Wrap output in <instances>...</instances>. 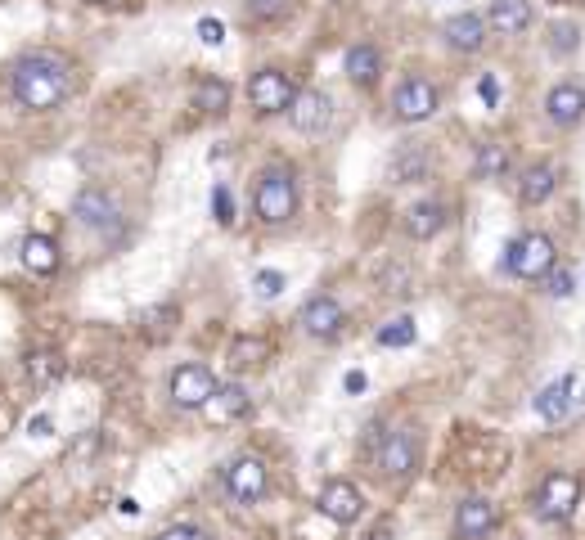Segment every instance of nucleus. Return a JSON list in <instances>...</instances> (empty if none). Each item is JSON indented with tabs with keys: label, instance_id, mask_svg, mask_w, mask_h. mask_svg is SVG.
<instances>
[{
	"label": "nucleus",
	"instance_id": "obj_15",
	"mask_svg": "<svg viewBox=\"0 0 585 540\" xmlns=\"http://www.w3.org/2000/svg\"><path fill=\"white\" fill-rule=\"evenodd\" d=\"M342 324H347V315H342L338 297H311V302L302 306V329L311 333V338H333Z\"/></svg>",
	"mask_w": 585,
	"mask_h": 540
},
{
	"label": "nucleus",
	"instance_id": "obj_31",
	"mask_svg": "<svg viewBox=\"0 0 585 540\" xmlns=\"http://www.w3.org/2000/svg\"><path fill=\"white\" fill-rule=\"evenodd\" d=\"M288 9H293V0H243L248 23H275V18L288 14Z\"/></svg>",
	"mask_w": 585,
	"mask_h": 540
},
{
	"label": "nucleus",
	"instance_id": "obj_28",
	"mask_svg": "<svg viewBox=\"0 0 585 540\" xmlns=\"http://www.w3.org/2000/svg\"><path fill=\"white\" fill-rule=\"evenodd\" d=\"M549 54H558V59H567V54H576V45H581V27L576 23H549Z\"/></svg>",
	"mask_w": 585,
	"mask_h": 540
},
{
	"label": "nucleus",
	"instance_id": "obj_35",
	"mask_svg": "<svg viewBox=\"0 0 585 540\" xmlns=\"http://www.w3.org/2000/svg\"><path fill=\"white\" fill-rule=\"evenodd\" d=\"M212 216H216L221 225H230V221H234V198H230V189H225V185H216V189H212Z\"/></svg>",
	"mask_w": 585,
	"mask_h": 540
},
{
	"label": "nucleus",
	"instance_id": "obj_36",
	"mask_svg": "<svg viewBox=\"0 0 585 540\" xmlns=\"http://www.w3.org/2000/svg\"><path fill=\"white\" fill-rule=\"evenodd\" d=\"M158 540H207V531H198V527H185V522H180V527H167V531H162Z\"/></svg>",
	"mask_w": 585,
	"mask_h": 540
},
{
	"label": "nucleus",
	"instance_id": "obj_7",
	"mask_svg": "<svg viewBox=\"0 0 585 540\" xmlns=\"http://www.w3.org/2000/svg\"><path fill=\"white\" fill-rule=\"evenodd\" d=\"M216 396V374L207 365H180L171 369V401L180 410H203Z\"/></svg>",
	"mask_w": 585,
	"mask_h": 540
},
{
	"label": "nucleus",
	"instance_id": "obj_26",
	"mask_svg": "<svg viewBox=\"0 0 585 540\" xmlns=\"http://www.w3.org/2000/svg\"><path fill=\"white\" fill-rule=\"evenodd\" d=\"M414 338H419L414 315H396V320H387L383 329H378V347H410Z\"/></svg>",
	"mask_w": 585,
	"mask_h": 540
},
{
	"label": "nucleus",
	"instance_id": "obj_34",
	"mask_svg": "<svg viewBox=\"0 0 585 540\" xmlns=\"http://www.w3.org/2000/svg\"><path fill=\"white\" fill-rule=\"evenodd\" d=\"M572 284H576V279H572V270H567V266H554V270L545 275V288H549L554 297H572Z\"/></svg>",
	"mask_w": 585,
	"mask_h": 540
},
{
	"label": "nucleus",
	"instance_id": "obj_39",
	"mask_svg": "<svg viewBox=\"0 0 585 540\" xmlns=\"http://www.w3.org/2000/svg\"><path fill=\"white\" fill-rule=\"evenodd\" d=\"M342 387H347L351 396H356V392H365V374H360V369H351V374L342 378Z\"/></svg>",
	"mask_w": 585,
	"mask_h": 540
},
{
	"label": "nucleus",
	"instance_id": "obj_33",
	"mask_svg": "<svg viewBox=\"0 0 585 540\" xmlns=\"http://www.w3.org/2000/svg\"><path fill=\"white\" fill-rule=\"evenodd\" d=\"M194 32H198V41H203V45H221L225 41V23H221V18H212V14L198 18Z\"/></svg>",
	"mask_w": 585,
	"mask_h": 540
},
{
	"label": "nucleus",
	"instance_id": "obj_6",
	"mask_svg": "<svg viewBox=\"0 0 585 540\" xmlns=\"http://www.w3.org/2000/svg\"><path fill=\"white\" fill-rule=\"evenodd\" d=\"M576 500H581V482L572 473H549L536 491V513L545 522H567L576 513Z\"/></svg>",
	"mask_w": 585,
	"mask_h": 540
},
{
	"label": "nucleus",
	"instance_id": "obj_4",
	"mask_svg": "<svg viewBox=\"0 0 585 540\" xmlns=\"http://www.w3.org/2000/svg\"><path fill=\"white\" fill-rule=\"evenodd\" d=\"M504 270L518 279H540L554 270V239L549 234H522L504 248Z\"/></svg>",
	"mask_w": 585,
	"mask_h": 540
},
{
	"label": "nucleus",
	"instance_id": "obj_9",
	"mask_svg": "<svg viewBox=\"0 0 585 540\" xmlns=\"http://www.w3.org/2000/svg\"><path fill=\"white\" fill-rule=\"evenodd\" d=\"M221 482L239 504H257L261 495H266V464H261L257 455H239L225 464Z\"/></svg>",
	"mask_w": 585,
	"mask_h": 540
},
{
	"label": "nucleus",
	"instance_id": "obj_1",
	"mask_svg": "<svg viewBox=\"0 0 585 540\" xmlns=\"http://www.w3.org/2000/svg\"><path fill=\"white\" fill-rule=\"evenodd\" d=\"M72 90V68L59 54H27L14 63V99L32 113H50L68 99Z\"/></svg>",
	"mask_w": 585,
	"mask_h": 540
},
{
	"label": "nucleus",
	"instance_id": "obj_23",
	"mask_svg": "<svg viewBox=\"0 0 585 540\" xmlns=\"http://www.w3.org/2000/svg\"><path fill=\"white\" fill-rule=\"evenodd\" d=\"M432 171V158L423 144H405V149H396L392 158V180L396 185H414V180H423Z\"/></svg>",
	"mask_w": 585,
	"mask_h": 540
},
{
	"label": "nucleus",
	"instance_id": "obj_25",
	"mask_svg": "<svg viewBox=\"0 0 585 540\" xmlns=\"http://www.w3.org/2000/svg\"><path fill=\"white\" fill-rule=\"evenodd\" d=\"M225 104H230V86L216 77H203L194 86V108H203V113H225Z\"/></svg>",
	"mask_w": 585,
	"mask_h": 540
},
{
	"label": "nucleus",
	"instance_id": "obj_13",
	"mask_svg": "<svg viewBox=\"0 0 585 540\" xmlns=\"http://www.w3.org/2000/svg\"><path fill=\"white\" fill-rule=\"evenodd\" d=\"M495 531V504L486 495H468L455 509V536L459 540H482Z\"/></svg>",
	"mask_w": 585,
	"mask_h": 540
},
{
	"label": "nucleus",
	"instance_id": "obj_41",
	"mask_svg": "<svg viewBox=\"0 0 585 540\" xmlns=\"http://www.w3.org/2000/svg\"><path fill=\"white\" fill-rule=\"evenodd\" d=\"M86 5H108V0H86Z\"/></svg>",
	"mask_w": 585,
	"mask_h": 540
},
{
	"label": "nucleus",
	"instance_id": "obj_3",
	"mask_svg": "<svg viewBox=\"0 0 585 540\" xmlns=\"http://www.w3.org/2000/svg\"><path fill=\"white\" fill-rule=\"evenodd\" d=\"M72 216H77L81 225H86L90 234H99V239H117V234L126 230V216H122V203H117L108 189H81L77 198H72Z\"/></svg>",
	"mask_w": 585,
	"mask_h": 540
},
{
	"label": "nucleus",
	"instance_id": "obj_40",
	"mask_svg": "<svg viewBox=\"0 0 585 540\" xmlns=\"http://www.w3.org/2000/svg\"><path fill=\"white\" fill-rule=\"evenodd\" d=\"M365 540H392V522H378V527L374 531H369V536Z\"/></svg>",
	"mask_w": 585,
	"mask_h": 540
},
{
	"label": "nucleus",
	"instance_id": "obj_38",
	"mask_svg": "<svg viewBox=\"0 0 585 540\" xmlns=\"http://www.w3.org/2000/svg\"><path fill=\"white\" fill-rule=\"evenodd\" d=\"M27 432H32V437H54V419L50 414H32V419H27Z\"/></svg>",
	"mask_w": 585,
	"mask_h": 540
},
{
	"label": "nucleus",
	"instance_id": "obj_16",
	"mask_svg": "<svg viewBox=\"0 0 585 540\" xmlns=\"http://www.w3.org/2000/svg\"><path fill=\"white\" fill-rule=\"evenodd\" d=\"M441 36H446L450 50L477 54V50H482V41H486V18L482 14H455V18H446Z\"/></svg>",
	"mask_w": 585,
	"mask_h": 540
},
{
	"label": "nucleus",
	"instance_id": "obj_32",
	"mask_svg": "<svg viewBox=\"0 0 585 540\" xmlns=\"http://www.w3.org/2000/svg\"><path fill=\"white\" fill-rule=\"evenodd\" d=\"M284 284H288V279L279 275V270H257V275H252V288H257L261 297H279V293H284Z\"/></svg>",
	"mask_w": 585,
	"mask_h": 540
},
{
	"label": "nucleus",
	"instance_id": "obj_21",
	"mask_svg": "<svg viewBox=\"0 0 585 540\" xmlns=\"http://www.w3.org/2000/svg\"><path fill=\"white\" fill-rule=\"evenodd\" d=\"M248 405H252V396L243 392L239 383H230V387H216V396L203 405V414L212 423H230V419H239V414H248Z\"/></svg>",
	"mask_w": 585,
	"mask_h": 540
},
{
	"label": "nucleus",
	"instance_id": "obj_12",
	"mask_svg": "<svg viewBox=\"0 0 585 540\" xmlns=\"http://www.w3.org/2000/svg\"><path fill=\"white\" fill-rule=\"evenodd\" d=\"M320 513H324V518H333L338 527H351V522L365 513V495H360L351 482H324Z\"/></svg>",
	"mask_w": 585,
	"mask_h": 540
},
{
	"label": "nucleus",
	"instance_id": "obj_2",
	"mask_svg": "<svg viewBox=\"0 0 585 540\" xmlns=\"http://www.w3.org/2000/svg\"><path fill=\"white\" fill-rule=\"evenodd\" d=\"M252 207H257V216L266 225H284L293 221L297 212V180L288 167H266L257 180V189H252Z\"/></svg>",
	"mask_w": 585,
	"mask_h": 540
},
{
	"label": "nucleus",
	"instance_id": "obj_10",
	"mask_svg": "<svg viewBox=\"0 0 585 540\" xmlns=\"http://www.w3.org/2000/svg\"><path fill=\"white\" fill-rule=\"evenodd\" d=\"M374 464H378V473L383 477H405V473H414V464H419V446H414V437L410 432H383V441H378V450H374Z\"/></svg>",
	"mask_w": 585,
	"mask_h": 540
},
{
	"label": "nucleus",
	"instance_id": "obj_5",
	"mask_svg": "<svg viewBox=\"0 0 585 540\" xmlns=\"http://www.w3.org/2000/svg\"><path fill=\"white\" fill-rule=\"evenodd\" d=\"M293 99H297V86H293V77H288V72H279V68L252 72V81H248V104L257 108L261 117L288 113V108H293Z\"/></svg>",
	"mask_w": 585,
	"mask_h": 540
},
{
	"label": "nucleus",
	"instance_id": "obj_8",
	"mask_svg": "<svg viewBox=\"0 0 585 540\" xmlns=\"http://www.w3.org/2000/svg\"><path fill=\"white\" fill-rule=\"evenodd\" d=\"M437 104H441L437 86H432L428 77H405L392 95V113L401 117V122H428V117L437 113Z\"/></svg>",
	"mask_w": 585,
	"mask_h": 540
},
{
	"label": "nucleus",
	"instance_id": "obj_24",
	"mask_svg": "<svg viewBox=\"0 0 585 540\" xmlns=\"http://www.w3.org/2000/svg\"><path fill=\"white\" fill-rule=\"evenodd\" d=\"M342 68H347V77L356 81V86H369V81H378V68H383V59H378L374 45H351L347 59H342Z\"/></svg>",
	"mask_w": 585,
	"mask_h": 540
},
{
	"label": "nucleus",
	"instance_id": "obj_29",
	"mask_svg": "<svg viewBox=\"0 0 585 540\" xmlns=\"http://www.w3.org/2000/svg\"><path fill=\"white\" fill-rule=\"evenodd\" d=\"M27 374H32V383L45 387L63 374V360L54 356V351H32V356H27Z\"/></svg>",
	"mask_w": 585,
	"mask_h": 540
},
{
	"label": "nucleus",
	"instance_id": "obj_14",
	"mask_svg": "<svg viewBox=\"0 0 585 540\" xmlns=\"http://www.w3.org/2000/svg\"><path fill=\"white\" fill-rule=\"evenodd\" d=\"M545 113L554 126H576L585 117V90L576 86V81H558L545 95Z\"/></svg>",
	"mask_w": 585,
	"mask_h": 540
},
{
	"label": "nucleus",
	"instance_id": "obj_20",
	"mask_svg": "<svg viewBox=\"0 0 585 540\" xmlns=\"http://www.w3.org/2000/svg\"><path fill=\"white\" fill-rule=\"evenodd\" d=\"M441 225H446V207L432 203V198H423V203H414L410 212H405V234L410 239H432V234H441Z\"/></svg>",
	"mask_w": 585,
	"mask_h": 540
},
{
	"label": "nucleus",
	"instance_id": "obj_11",
	"mask_svg": "<svg viewBox=\"0 0 585 540\" xmlns=\"http://www.w3.org/2000/svg\"><path fill=\"white\" fill-rule=\"evenodd\" d=\"M333 117V99L324 90H297L293 108H288V122L297 126L302 135H320Z\"/></svg>",
	"mask_w": 585,
	"mask_h": 540
},
{
	"label": "nucleus",
	"instance_id": "obj_37",
	"mask_svg": "<svg viewBox=\"0 0 585 540\" xmlns=\"http://www.w3.org/2000/svg\"><path fill=\"white\" fill-rule=\"evenodd\" d=\"M477 95L486 99V108H495V104H500V86H495V77H491V72H486V77L477 81Z\"/></svg>",
	"mask_w": 585,
	"mask_h": 540
},
{
	"label": "nucleus",
	"instance_id": "obj_30",
	"mask_svg": "<svg viewBox=\"0 0 585 540\" xmlns=\"http://www.w3.org/2000/svg\"><path fill=\"white\" fill-rule=\"evenodd\" d=\"M266 342L261 338H239L230 347V369H252V365H261V360H266Z\"/></svg>",
	"mask_w": 585,
	"mask_h": 540
},
{
	"label": "nucleus",
	"instance_id": "obj_19",
	"mask_svg": "<svg viewBox=\"0 0 585 540\" xmlns=\"http://www.w3.org/2000/svg\"><path fill=\"white\" fill-rule=\"evenodd\" d=\"M18 257H23V266L32 270V275H54V270H59V248H54L50 234H27Z\"/></svg>",
	"mask_w": 585,
	"mask_h": 540
},
{
	"label": "nucleus",
	"instance_id": "obj_22",
	"mask_svg": "<svg viewBox=\"0 0 585 540\" xmlns=\"http://www.w3.org/2000/svg\"><path fill=\"white\" fill-rule=\"evenodd\" d=\"M554 185H558V171L549 167V162H536V167L522 171V180H518V198H522L527 207H536V203H545V198L554 194Z\"/></svg>",
	"mask_w": 585,
	"mask_h": 540
},
{
	"label": "nucleus",
	"instance_id": "obj_27",
	"mask_svg": "<svg viewBox=\"0 0 585 540\" xmlns=\"http://www.w3.org/2000/svg\"><path fill=\"white\" fill-rule=\"evenodd\" d=\"M504 171H509V149H504V144H482V149H477V176L500 180Z\"/></svg>",
	"mask_w": 585,
	"mask_h": 540
},
{
	"label": "nucleus",
	"instance_id": "obj_18",
	"mask_svg": "<svg viewBox=\"0 0 585 540\" xmlns=\"http://www.w3.org/2000/svg\"><path fill=\"white\" fill-rule=\"evenodd\" d=\"M486 27H495V32H504V36L527 32L531 27V0H491Z\"/></svg>",
	"mask_w": 585,
	"mask_h": 540
},
{
	"label": "nucleus",
	"instance_id": "obj_17",
	"mask_svg": "<svg viewBox=\"0 0 585 540\" xmlns=\"http://www.w3.org/2000/svg\"><path fill=\"white\" fill-rule=\"evenodd\" d=\"M572 392H576V378H572V374L554 378L549 387H540V396H536V414H540L545 423H563V419H567V410H572Z\"/></svg>",
	"mask_w": 585,
	"mask_h": 540
}]
</instances>
